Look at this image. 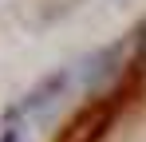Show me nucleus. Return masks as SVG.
I'll list each match as a JSON object with an SVG mask.
<instances>
[{"label":"nucleus","instance_id":"obj_1","mask_svg":"<svg viewBox=\"0 0 146 142\" xmlns=\"http://www.w3.org/2000/svg\"><path fill=\"white\" fill-rule=\"evenodd\" d=\"M67 87H71V67H55V71H48L20 103H12L4 115L20 118V122H24V118H36V115H44L48 107H55V103L67 95Z\"/></svg>","mask_w":146,"mask_h":142},{"label":"nucleus","instance_id":"obj_2","mask_svg":"<svg viewBox=\"0 0 146 142\" xmlns=\"http://www.w3.org/2000/svg\"><path fill=\"white\" fill-rule=\"evenodd\" d=\"M0 142H24V122L12 115H4V126H0Z\"/></svg>","mask_w":146,"mask_h":142}]
</instances>
